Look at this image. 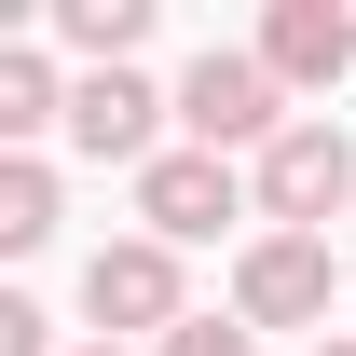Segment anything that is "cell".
<instances>
[{"mask_svg": "<svg viewBox=\"0 0 356 356\" xmlns=\"http://www.w3.org/2000/svg\"><path fill=\"white\" fill-rule=\"evenodd\" d=\"M178 124H192V151H247V165H261L302 110H288V83H274L261 55H220V42H206L192 69H178Z\"/></svg>", "mask_w": 356, "mask_h": 356, "instance_id": "7a4b0ae2", "label": "cell"}, {"mask_svg": "<svg viewBox=\"0 0 356 356\" xmlns=\"http://www.w3.org/2000/svg\"><path fill=\"white\" fill-rule=\"evenodd\" d=\"M42 124H69V83H55V55H28V42H0V137L28 151Z\"/></svg>", "mask_w": 356, "mask_h": 356, "instance_id": "9c48e42d", "label": "cell"}, {"mask_svg": "<svg viewBox=\"0 0 356 356\" xmlns=\"http://www.w3.org/2000/svg\"><path fill=\"white\" fill-rule=\"evenodd\" d=\"M178 96H151L137 69H83L69 83V151H96V165H151V124H165Z\"/></svg>", "mask_w": 356, "mask_h": 356, "instance_id": "52a82bcc", "label": "cell"}, {"mask_svg": "<svg viewBox=\"0 0 356 356\" xmlns=\"http://www.w3.org/2000/svg\"><path fill=\"white\" fill-rule=\"evenodd\" d=\"M0 247H14V261L55 247V165L42 151H0Z\"/></svg>", "mask_w": 356, "mask_h": 356, "instance_id": "30bf717a", "label": "cell"}, {"mask_svg": "<svg viewBox=\"0 0 356 356\" xmlns=\"http://www.w3.org/2000/svg\"><path fill=\"white\" fill-rule=\"evenodd\" d=\"M83 315H96V343H124V329H192V302H178V247L165 233H110L83 261Z\"/></svg>", "mask_w": 356, "mask_h": 356, "instance_id": "277c9868", "label": "cell"}, {"mask_svg": "<svg viewBox=\"0 0 356 356\" xmlns=\"http://www.w3.org/2000/svg\"><path fill=\"white\" fill-rule=\"evenodd\" d=\"M83 356H124V343H83Z\"/></svg>", "mask_w": 356, "mask_h": 356, "instance_id": "4fadbf2b", "label": "cell"}, {"mask_svg": "<svg viewBox=\"0 0 356 356\" xmlns=\"http://www.w3.org/2000/svg\"><path fill=\"white\" fill-rule=\"evenodd\" d=\"M55 42L83 55V69H124L151 42V0H55Z\"/></svg>", "mask_w": 356, "mask_h": 356, "instance_id": "ba28073f", "label": "cell"}, {"mask_svg": "<svg viewBox=\"0 0 356 356\" xmlns=\"http://www.w3.org/2000/svg\"><path fill=\"white\" fill-rule=\"evenodd\" d=\"M247 55H261V69H274L288 96H329V83L356 69V14H343V0H274Z\"/></svg>", "mask_w": 356, "mask_h": 356, "instance_id": "8992f818", "label": "cell"}, {"mask_svg": "<svg viewBox=\"0 0 356 356\" xmlns=\"http://www.w3.org/2000/svg\"><path fill=\"white\" fill-rule=\"evenodd\" d=\"M137 220L165 233V247H206L220 220H261V192H247L233 151H151L137 165Z\"/></svg>", "mask_w": 356, "mask_h": 356, "instance_id": "5b68a950", "label": "cell"}, {"mask_svg": "<svg viewBox=\"0 0 356 356\" xmlns=\"http://www.w3.org/2000/svg\"><path fill=\"white\" fill-rule=\"evenodd\" d=\"M247 192H261V233H329V220H356V137L302 110V124L247 165Z\"/></svg>", "mask_w": 356, "mask_h": 356, "instance_id": "6da1fadb", "label": "cell"}, {"mask_svg": "<svg viewBox=\"0 0 356 356\" xmlns=\"http://www.w3.org/2000/svg\"><path fill=\"white\" fill-rule=\"evenodd\" d=\"M151 356H261V329H247V315H192V329H165Z\"/></svg>", "mask_w": 356, "mask_h": 356, "instance_id": "8fae6325", "label": "cell"}, {"mask_svg": "<svg viewBox=\"0 0 356 356\" xmlns=\"http://www.w3.org/2000/svg\"><path fill=\"white\" fill-rule=\"evenodd\" d=\"M315 356H356V329H329V343H315Z\"/></svg>", "mask_w": 356, "mask_h": 356, "instance_id": "7c38bea8", "label": "cell"}, {"mask_svg": "<svg viewBox=\"0 0 356 356\" xmlns=\"http://www.w3.org/2000/svg\"><path fill=\"white\" fill-rule=\"evenodd\" d=\"M329 302H343L329 233H247V261H233V315L247 329H315L329 343Z\"/></svg>", "mask_w": 356, "mask_h": 356, "instance_id": "3957f363", "label": "cell"}]
</instances>
